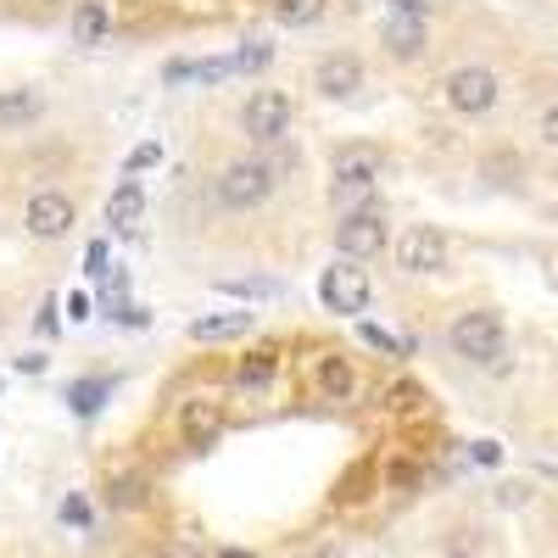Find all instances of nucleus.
Instances as JSON below:
<instances>
[{
	"instance_id": "f257e3e1",
	"label": "nucleus",
	"mask_w": 558,
	"mask_h": 558,
	"mask_svg": "<svg viewBox=\"0 0 558 558\" xmlns=\"http://www.w3.org/2000/svg\"><path fill=\"white\" fill-rule=\"evenodd\" d=\"M296 168L291 151H241V157H229L213 179H207V202L223 213V218H252L263 213L274 196H279V184H286V173Z\"/></svg>"
},
{
	"instance_id": "f03ea898",
	"label": "nucleus",
	"mask_w": 558,
	"mask_h": 558,
	"mask_svg": "<svg viewBox=\"0 0 558 558\" xmlns=\"http://www.w3.org/2000/svg\"><path fill=\"white\" fill-rule=\"evenodd\" d=\"M291 123H296V96H291V89H279V84H263V89H252V96L241 101V134L252 140L257 151L286 146Z\"/></svg>"
},
{
	"instance_id": "7ed1b4c3",
	"label": "nucleus",
	"mask_w": 558,
	"mask_h": 558,
	"mask_svg": "<svg viewBox=\"0 0 558 558\" xmlns=\"http://www.w3.org/2000/svg\"><path fill=\"white\" fill-rule=\"evenodd\" d=\"M386 179H391V151L368 146V140H352V146H341L336 162H330V191L341 202L347 196H375Z\"/></svg>"
},
{
	"instance_id": "20e7f679",
	"label": "nucleus",
	"mask_w": 558,
	"mask_h": 558,
	"mask_svg": "<svg viewBox=\"0 0 558 558\" xmlns=\"http://www.w3.org/2000/svg\"><path fill=\"white\" fill-rule=\"evenodd\" d=\"M447 347H452L463 363L492 368V363L508 352V330H502V318H497L492 307H470V313H458V318H452Z\"/></svg>"
},
{
	"instance_id": "39448f33",
	"label": "nucleus",
	"mask_w": 558,
	"mask_h": 558,
	"mask_svg": "<svg viewBox=\"0 0 558 558\" xmlns=\"http://www.w3.org/2000/svg\"><path fill=\"white\" fill-rule=\"evenodd\" d=\"M441 101L458 112V118H486L497 101H502V78L481 62H463L441 78Z\"/></svg>"
},
{
	"instance_id": "423d86ee",
	"label": "nucleus",
	"mask_w": 558,
	"mask_h": 558,
	"mask_svg": "<svg viewBox=\"0 0 558 558\" xmlns=\"http://www.w3.org/2000/svg\"><path fill=\"white\" fill-rule=\"evenodd\" d=\"M391 246V223L375 202H363V207H347V218L336 223V252L341 263H368V257H380Z\"/></svg>"
},
{
	"instance_id": "0eeeda50",
	"label": "nucleus",
	"mask_w": 558,
	"mask_h": 558,
	"mask_svg": "<svg viewBox=\"0 0 558 558\" xmlns=\"http://www.w3.org/2000/svg\"><path fill=\"white\" fill-rule=\"evenodd\" d=\"M23 229L34 241H68L78 229V202L68 191H57V184H39L23 202Z\"/></svg>"
},
{
	"instance_id": "6e6552de",
	"label": "nucleus",
	"mask_w": 558,
	"mask_h": 558,
	"mask_svg": "<svg viewBox=\"0 0 558 558\" xmlns=\"http://www.w3.org/2000/svg\"><path fill=\"white\" fill-rule=\"evenodd\" d=\"M391 257H397V268H402V274L430 279V274H441V268H447L452 241L441 235L436 223H408L402 235H397V246H391Z\"/></svg>"
},
{
	"instance_id": "1a4fd4ad",
	"label": "nucleus",
	"mask_w": 558,
	"mask_h": 558,
	"mask_svg": "<svg viewBox=\"0 0 558 558\" xmlns=\"http://www.w3.org/2000/svg\"><path fill=\"white\" fill-rule=\"evenodd\" d=\"M173 430H179V447L184 452H213L223 441V402L213 391L184 397L179 413H173Z\"/></svg>"
},
{
	"instance_id": "9d476101",
	"label": "nucleus",
	"mask_w": 558,
	"mask_h": 558,
	"mask_svg": "<svg viewBox=\"0 0 558 558\" xmlns=\"http://www.w3.org/2000/svg\"><path fill=\"white\" fill-rule=\"evenodd\" d=\"M279 363H286V347H279V341H257V347H246V352L235 357V368H229V386H235L241 397H263V391H274V380H279Z\"/></svg>"
},
{
	"instance_id": "9b49d317",
	"label": "nucleus",
	"mask_w": 558,
	"mask_h": 558,
	"mask_svg": "<svg viewBox=\"0 0 558 558\" xmlns=\"http://www.w3.org/2000/svg\"><path fill=\"white\" fill-rule=\"evenodd\" d=\"M307 386H313V397H324V402H357V391H363L357 363H352L347 352H318V357L307 363Z\"/></svg>"
},
{
	"instance_id": "f8f14e48",
	"label": "nucleus",
	"mask_w": 558,
	"mask_h": 558,
	"mask_svg": "<svg viewBox=\"0 0 558 558\" xmlns=\"http://www.w3.org/2000/svg\"><path fill=\"white\" fill-rule=\"evenodd\" d=\"M313 89L324 101H352L363 89V57L357 51H324L313 62Z\"/></svg>"
},
{
	"instance_id": "ddd939ff",
	"label": "nucleus",
	"mask_w": 558,
	"mask_h": 558,
	"mask_svg": "<svg viewBox=\"0 0 558 558\" xmlns=\"http://www.w3.org/2000/svg\"><path fill=\"white\" fill-rule=\"evenodd\" d=\"M318 296H324V307H330V313H363L368 307V274L363 268H347V263L324 268Z\"/></svg>"
},
{
	"instance_id": "4468645a",
	"label": "nucleus",
	"mask_w": 558,
	"mask_h": 558,
	"mask_svg": "<svg viewBox=\"0 0 558 558\" xmlns=\"http://www.w3.org/2000/svg\"><path fill=\"white\" fill-rule=\"evenodd\" d=\"M39 112H45V89L39 84L0 89V129H34Z\"/></svg>"
},
{
	"instance_id": "2eb2a0df",
	"label": "nucleus",
	"mask_w": 558,
	"mask_h": 558,
	"mask_svg": "<svg viewBox=\"0 0 558 558\" xmlns=\"http://www.w3.org/2000/svg\"><path fill=\"white\" fill-rule=\"evenodd\" d=\"M101 497H107V508H118V514H140V508L151 502V481L140 470H112Z\"/></svg>"
},
{
	"instance_id": "dca6fc26",
	"label": "nucleus",
	"mask_w": 558,
	"mask_h": 558,
	"mask_svg": "<svg viewBox=\"0 0 558 558\" xmlns=\"http://www.w3.org/2000/svg\"><path fill=\"white\" fill-rule=\"evenodd\" d=\"M386 51L397 62H418V57H425V17H386Z\"/></svg>"
},
{
	"instance_id": "f3484780",
	"label": "nucleus",
	"mask_w": 558,
	"mask_h": 558,
	"mask_svg": "<svg viewBox=\"0 0 558 558\" xmlns=\"http://www.w3.org/2000/svg\"><path fill=\"white\" fill-rule=\"evenodd\" d=\"M252 324H257V313H218V318H196L191 324V341H241V336H252Z\"/></svg>"
},
{
	"instance_id": "a211bd4d",
	"label": "nucleus",
	"mask_w": 558,
	"mask_h": 558,
	"mask_svg": "<svg viewBox=\"0 0 558 558\" xmlns=\"http://www.w3.org/2000/svg\"><path fill=\"white\" fill-rule=\"evenodd\" d=\"M107 34H112V7H107V0H78L73 39L78 45H107Z\"/></svg>"
},
{
	"instance_id": "6ab92c4d",
	"label": "nucleus",
	"mask_w": 558,
	"mask_h": 558,
	"mask_svg": "<svg viewBox=\"0 0 558 558\" xmlns=\"http://www.w3.org/2000/svg\"><path fill=\"white\" fill-rule=\"evenodd\" d=\"M112 375H84V380H73L68 386V408L78 413V418H89V413H101V402L112 397Z\"/></svg>"
},
{
	"instance_id": "aec40b11",
	"label": "nucleus",
	"mask_w": 558,
	"mask_h": 558,
	"mask_svg": "<svg viewBox=\"0 0 558 558\" xmlns=\"http://www.w3.org/2000/svg\"><path fill=\"white\" fill-rule=\"evenodd\" d=\"M268 12L279 28H313V23H324L330 0H268Z\"/></svg>"
},
{
	"instance_id": "412c9836",
	"label": "nucleus",
	"mask_w": 558,
	"mask_h": 558,
	"mask_svg": "<svg viewBox=\"0 0 558 558\" xmlns=\"http://www.w3.org/2000/svg\"><path fill=\"white\" fill-rule=\"evenodd\" d=\"M140 207H146L140 184H134V179H123L118 191H112V202H107V223H134V218H140Z\"/></svg>"
},
{
	"instance_id": "4be33fe9",
	"label": "nucleus",
	"mask_w": 558,
	"mask_h": 558,
	"mask_svg": "<svg viewBox=\"0 0 558 558\" xmlns=\"http://www.w3.org/2000/svg\"><path fill=\"white\" fill-rule=\"evenodd\" d=\"M151 558H213V553H207V542L196 531H173V536H162L151 547Z\"/></svg>"
},
{
	"instance_id": "5701e85b",
	"label": "nucleus",
	"mask_w": 558,
	"mask_h": 558,
	"mask_svg": "<svg viewBox=\"0 0 558 558\" xmlns=\"http://www.w3.org/2000/svg\"><path fill=\"white\" fill-rule=\"evenodd\" d=\"M268 57H274V45L252 39V45H241V51H235V73H257V68H263Z\"/></svg>"
},
{
	"instance_id": "b1692460",
	"label": "nucleus",
	"mask_w": 558,
	"mask_h": 558,
	"mask_svg": "<svg viewBox=\"0 0 558 558\" xmlns=\"http://www.w3.org/2000/svg\"><path fill=\"white\" fill-rule=\"evenodd\" d=\"M536 134H542L547 151H558V101H547V107L536 112Z\"/></svg>"
},
{
	"instance_id": "393cba45",
	"label": "nucleus",
	"mask_w": 558,
	"mask_h": 558,
	"mask_svg": "<svg viewBox=\"0 0 558 558\" xmlns=\"http://www.w3.org/2000/svg\"><path fill=\"white\" fill-rule=\"evenodd\" d=\"M223 291H235V296H279L274 279H229Z\"/></svg>"
},
{
	"instance_id": "a878e982",
	"label": "nucleus",
	"mask_w": 558,
	"mask_h": 558,
	"mask_svg": "<svg viewBox=\"0 0 558 558\" xmlns=\"http://www.w3.org/2000/svg\"><path fill=\"white\" fill-rule=\"evenodd\" d=\"M62 520H68V525H89V502H84V497H68V502H62Z\"/></svg>"
},
{
	"instance_id": "bb28decb",
	"label": "nucleus",
	"mask_w": 558,
	"mask_h": 558,
	"mask_svg": "<svg viewBox=\"0 0 558 558\" xmlns=\"http://www.w3.org/2000/svg\"><path fill=\"white\" fill-rule=\"evenodd\" d=\"M151 162H162V146H140V151L129 157V173H140V168H151Z\"/></svg>"
},
{
	"instance_id": "cd10ccee",
	"label": "nucleus",
	"mask_w": 558,
	"mask_h": 558,
	"mask_svg": "<svg viewBox=\"0 0 558 558\" xmlns=\"http://www.w3.org/2000/svg\"><path fill=\"white\" fill-rule=\"evenodd\" d=\"M363 341H368V347H380V352H397V341H391L386 330H375V324H363Z\"/></svg>"
},
{
	"instance_id": "c85d7f7f",
	"label": "nucleus",
	"mask_w": 558,
	"mask_h": 558,
	"mask_svg": "<svg viewBox=\"0 0 558 558\" xmlns=\"http://www.w3.org/2000/svg\"><path fill=\"white\" fill-rule=\"evenodd\" d=\"M68 318H73V324H84V318H89V296H84V291H73V296H68Z\"/></svg>"
},
{
	"instance_id": "c756f323",
	"label": "nucleus",
	"mask_w": 558,
	"mask_h": 558,
	"mask_svg": "<svg viewBox=\"0 0 558 558\" xmlns=\"http://www.w3.org/2000/svg\"><path fill=\"white\" fill-rule=\"evenodd\" d=\"M391 17H425V0H391Z\"/></svg>"
},
{
	"instance_id": "7c9ffc66",
	"label": "nucleus",
	"mask_w": 558,
	"mask_h": 558,
	"mask_svg": "<svg viewBox=\"0 0 558 558\" xmlns=\"http://www.w3.org/2000/svg\"><path fill=\"white\" fill-rule=\"evenodd\" d=\"M475 458H481V463H497L502 447H497V441H475Z\"/></svg>"
},
{
	"instance_id": "2f4dec72",
	"label": "nucleus",
	"mask_w": 558,
	"mask_h": 558,
	"mask_svg": "<svg viewBox=\"0 0 558 558\" xmlns=\"http://www.w3.org/2000/svg\"><path fill=\"white\" fill-rule=\"evenodd\" d=\"M101 263H107V246H101V241H96V246H89V274H107V268H101Z\"/></svg>"
},
{
	"instance_id": "473e14b6",
	"label": "nucleus",
	"mask_w": 558,
	"mask_h": 558,
	"mask_svg": "<svg viewBox=\"0 0 558 558\" xmlns=\"http://www.w3.org/2000/svg\"><path fill=\"white\" fill-rule=\"evenodd\" d=\"M17 368H23V375H39V368H45V357H39V352H28V357H17Z\"/></svg>"
},
{
	"instance_id": "72a5a7b5",
	"label": "nucleus",
	"mask_w": 558,
	"mask_h": 558,
	"mask_svg": "<svg viewBox=\"0 0 558 558\" xmlns=\"http://www.w3.org/2000/svg\"><path fill=\"white\" fill-rule=\"evenodd\" d=\"M213 558H257V553H246V547H218Z\"/></svg>"
},
{
	"instance_id": "f704fd0d",
	"label": "nucleus",
	"mask_w": 558,
	"mask_h": 558,
	"mask_svg": "<svg viewBox=\"0 0 558 558\" xmlns=\"http://www.w3.org/2000/svg\"><path fill=\"white\" fill-rule=\"evenodd\" d=\"M28 7H39V12H51V7H68V0H28Z\"/></svg>"
},
{
	"instance_id": "c9c22d12",
	"label": "nucleus",
	"mask_w": 558,
	"mask_h": 558,
	"mask_svg": "<svg viewBox=\"0 0 558 558\" xmlns=\"http://www.w3.org/2000/svg\"><path fill=\"white\" fill-rule=\"evenodd\" d=\"M441 558H475V553H463V547H452V553H441Z\"/></svg>"
}]
</instances>
